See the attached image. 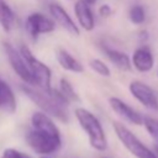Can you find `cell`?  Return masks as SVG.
Returning <instances> with one entry per match:
<instances>
[{"mask_svg":"<svg viewBox=\"0 0 158 158\" xmlns=\"http://www.w3.org/2000/svg\"><path fill=\"white\" fill-rule=\"evenodd\" d=\"M74 115L80 127L86 132L90 146L99 152L106 151L107 138L99 118L85 107H77L74 110Z\"/></svg>","mask_w":158,"mask_h":158,"instance_id":"6da1fadb","label":"cell"},{"mask_svg":"<svg viewBox=\"0 0 158 158\" xmlns=\"http://www.w3.org/2000/svg\"><path fill=\"white\" fill-rule=\"evenodd\" d=\"M20 89L22 90V93L33 102L36 104L41 111L46 112L47 115H49L51 117H54L64 123L68 122V114L65 110V106L58 104L48 93L33 86V85H28V84H21Z\"/></svg>","mask_w":158,"mask_h":158,"instance_id":"7a4b0ae2","label":"cell"},{"mask_svg":"<svg viewBox=\"0 0 158 158\" xmlns=\"http://www.w3.org/2000/svg\"><path fill=\"white\" fill-rule=\"evenodd\" d=\"M20 53L22 54L27 65L31 69V73L35 78V86L46 93H49L52 90V70H51V68L47 64H44L43 62H41L37 57H35V54L31 52V49L26 44H22L20 47Z\"/></svg>","mask_w":158,"mask_h":158,"instance_id":"3957f363","label":"cell"},{"mask_svg":"<svg viewBox=\"0 0 158 158\" xmlns=\"http://www.w3.org/2000/svg\"><path fill=\"white\" fill-rule=\"evenodd\" d=\"M112 127L120 142L132 156H135L136 158H158V154L146 144H143L138 139V137L123 123L115 121L112 122Z\"/></svg>","mask_w":158,"mask_h":158,"instance_id":"277c9868","label":"cell"},{"mask_svg":"<svg viewBox=\"0 0 158 158\" xmlns=\"http://www.w3.org/2000/svg\"><path fill=\"white\" fill-rule=\"evenodd\" d=\"M26 142L31 149L40 156H49L62 146V137L32 128L26 135Z\"/></svg>","mask_w":158,"mask_h":158,"instance_id":"5b68a950","label":"cell"},{"mask_svg":"<svg viewBox=\"0 0 158 158\" xmlns=\"http://www.w3.org/2000/svg\"><path fill=\"white\" fill-rule=\"evenodd\" d=\"M4 51L6 53V57H7V60L11 65V68L14 69V72L19 75V78L28 84V85H33L35 86V78L31 73V69L30 67L27 65L25 58L22 57V54L20 53V51H17L11 43L9 42H4Z\"/></svg>","mask_w":158,"mask_h":158,"instance_id":"8992f818","label":"cell"},{"mask_svg":"<svg viewBox=\"0 0 158 158\" xmlns=\"http://www.w3.org/2000/svg\"><path fill=\"white\" fill-rule=\"evenodd\" d=\"M25 26H26V30H27L28 35L33 40H37L40 35L51 33L56 28L54 20L49 19L48 16H46L42 12H32V14H30L27 16V19H26Z\"/></svg>","mask_w":158,"mask_h":158,"instance_id":"52a82bcc","label":"cell"},{"mask_svg":"<svg viewBox=\"0 0 158 158\" xmlns=\"http://www.w3.org/2000/svg\"><path fill=\"white\" fill-rule=\"evenodd\" d=\"M128 89L132 96L138 102H141L144 107L153 111L158 110V98L149 85L139 80H132L128 85Z\"/></svg>","mask_w":158,"mask_h":158,"instance_id":"ba28073f","label":"cell"},{"mask_svg":"<svg viewBox=\"0 0 158 158\" xmlns=\"http://www.w3.org/2000/svg\"><path fill=\"white\" fill-rule=\"evenodd\" d=\"M109 104H110V107L114 110V112H116L120 117H122L127 122L136 125V126L143 125V116L138 111H136L132 106L126 104L123 100L116 96H111L109 99Z\"/></svg>","mask_w":158,"mask_h":158,"instance_id":"9c48e42d","label":"cell"},{"mask_svg":"<svg viewBox=\"0 0 158 158\" xmlns=\"http://www.w3.org/2000/svg\"><path fill=\"white\" fill-rule=\"evenodd\" d=\"M48 9H49V14H51L52 19L58 25H60L65 31H68L70 35H74V36H79L80 35V30H79L78 25L73 21L70 15L67 12V10L60 4L56 2V1H52L49 4Z\"/></svg>","mask_w":158,"mask_h":158,"instance_id":"30bf717a","label":"cell"},{"mask_svg":"<svg viewBox=\"0 0 158 158\" xmlns=\"http://www.w3.org/2000/svg\"><path fill=\"white\" fill-rule=\"evenodd\" d=\"M131 64L141 73H147L152 70L154 65V57L148 46H141L138 47L131 58Z\"/></svg>","mask_w":158,"mask_h":158,"instance_id":"8fae6325","label":"cell"},{"mask_svg":"<svg viewBox=\"0 0 158 158\" xmlns=\"http://www.w3.org/2000/svg\"><path fill=\"white\" fill-rule=\"evenodd\" d=\"M74 14L80 25L85 31H93L95 27V17L91 10V6L88 5L84 0H78L74 5Z\"/></svg>","mask_w":158,"mask_h":158,"instance_id":"7c38bea8","label":"cell"},{"mask_svg":"<svg viewBox=\"0 0 158 158\" xmlns=\"http://www.w3.org/2000/svg\"><path fill=\"white\" fill-rule=\"evenodd\" d=\"M16 107L17 104L14 90L5 80L0 78V110L9 114H14L16 111Z\"/></svg>","mask_w":158,"mask_h":158,"instance_id":"4fadbf2b","label":"cell"},{"mask_svg":"<svg viewBox=\"0 0 158 158\" xmlns=\"http://www.w3.org/2000/svg\"><path fill=\"white\" fill-rule=\"evenodd\" d=\"M56 57H57L59 65L63 69H65L68 72H73V73H83L84 72L83 64L77 58H74L67 49L58 48L56 52Z\"/></svg>","mask_w":158,"mask_h":158,"instance_id":"5bb4252c","label":"cell"},{"mask_svg":"<svg viewBox=\"0 0 158 158\" xmlns=\"http://www.w3.org/2000/svg\"><path fill=\"white\" fill-rule=\"evenodd\" d=\"M102 49H104L106 57L109 58V60L116 68H118L120 70H125V72L131 70V68H132L131 59L125 52H121V51L115 49V48H109V47H104Z\"/></svg>","mask_w":158,"mask_h":158,"instance_id":"9a60e30c","label":"cell"},{"mask_svg":"<svg viewBox=\"0 0 158 158\" xmlns=\"http://www.w3.org/2000/svg\"><path fill=\"white\" fill-rule=\"evenodd\" d=\"M16 22V15L6 0H0V26L5 32H10Z\"/></svg>","mask_w":158,"mask_h":158,"instance_id":"2e32d148","label":"cell"},{"mask_svg":"<svg viewBox=\"0 0 158 158\" xmlns=\"http://www.w3.org/2000/svg\"><path fill=\"white\" fill-rule=\"evenodd\" d=\"M59 91L63 94V96L70 102V101H74V102H79L80 101V98L79 95L77 94V91L74 90L73 85L70 84V81L65 78H60L59 80Z\"/></svg>","mask_w":158,"mask_h":158,"instance_id":"e0dca14e","label":"cell"},{"mask_svg":"<svg viewBox=\"0 0 158 158\" xmlns=\"http://www.w3.org/2000/svg\"><path fill=\"white\" fill-rule=\"evenodd\" d=\"M130 21L135 25H142L146 21V10L142 5H133L128 12Z\"/></svg>","mask_w":158,"mask_h":158,"instance_id":"ac0fdd59","label":"cell"},{"mask_svg":"<svg viewBox=\"0 0 158 158\" xmlns=\"http://www.w3.org/2000/svg\"><path fill=\"white\" fill-rule=\"evenodd\" d=\"M143 126L146 127V130L151 135V137L156 141V144H158V120L154 117H151V116H144Z\"/></svg>","mask_w":158,"mask_h":158,"instance_id":"d6986e66","label":"cell"},{"mask_svg":"<svg viewBox=\"0 0 158 158\" xmlns=\"http://www.w3.org/2000/svg\"><path fill=\"white\" fill-rule=\"evenodd\" d=\"M89 67L95 72L98 73L99 75L101 77H105V78H109L111 75V70L110 68L107 67V64H105L101 59H98V58H94L89 62Z\"/></svg>","mask_w":158,"mask_h":158,"instance_id":"ffe728a7","label":"cell"},{"mask_svg":"<svg viewBox=\"0 0 158 158\" xmlns=\"http://www.w3.org/2000/svg\"><path fill=\"white\" fill-rule=\"evenodd\" d=\"M0 158H31L28 154L19 151V149H15V148H6L1 157Z\"/></svg>","mask_w":158,"mask_h":158,"instance_id":"44dd1931","label":"cell"},{"mask_svg":"<svg viewBox=\"0 0 158 158\" xmlns=\"http://www.w3.org/2000/svg\"><path fill=\"white\" fill-rule=\"evenodd\" d=\"M111 14H112V9L109 4H104L99 7V15L101 17H109Z\"/></svg>","mask_w":158,"mask_h":158,"instance_id":"7402d4cb","label":"cell"},{"mask_svg":"<svg viewBox=\"0 0 158 158\" xmlns=\"http://www.w3.org/2000/svg\"><path fill=\"white\" fill-rule=\"evenodd\" d=\"M138 38H139V41H141V42H146V41L148 40V32H147L146 30L141 31V32H139V35H138Z\"/></svg>","mask_w":158,"mask_h":158,"instance_id":"603a6c76","label":"cell"},{"mask_svg":"<svg viewBox=\"0 0 158 158\" xmlns=\"http://www.w3.org/2000/svg\"><path fill=\"white\" fill-rule=\"evenodd\" d=\"M84 1H85L88 5H90V6H91V5H94V4L96 2V0H84Z\"/></svg>","mask_w":158,"mask_h":158,"instance_id":"cb8c5ba5","label":"cell"},{"mask_svg":"<svg viewBox=\"0 0 158 158\" xmlns=\"http://www.w3.org/2000/svg\"><path fill=\"white\" fill-rule=\"evenodd\" d=\"M154 152L158 154V144H154Z\"/></svg>","mask_w":158,"mask_h":158,"instance_id":"d4e9b609","label":"cell"},{"mask_svg":"<svg viewBox=\"0 0 158 158\" xmlns=\"http://www.w3.org/2000/svg\"><path fill=\"white\" fill-rule=\"evenodd\" d=\"M40 158H52V157H49V156H40Z\"/></svg>","mask_w":158,"mask_h":158,"instance_id":"484cf974","label":"cell"},{"mask_svg":"<svg viewBox=\"0 0 158 158\" xmlns=\"http://www.w3.org/2000/svg\"><path fill=\"white\" fill-rule=\"evenodd\" d=\"M101 158H109V157H101Z\"/></svg>","mask_w":158,"mask_h":158,"instance_id":"4316f807","label":"cell"}]
</instances>
